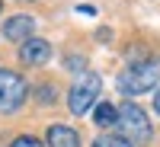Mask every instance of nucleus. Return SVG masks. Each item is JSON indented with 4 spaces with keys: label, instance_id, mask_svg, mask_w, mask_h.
Wrapping results in <instances>:
<instances>
[{
    "label": "nucleus",
    "instance_id": "1",
    "mask_svg": "<svg viewBox=\"0 0 160 147\" xmlns=\"http://www.w3.org/2000/svg\"><path fill=\"white\" fill-rule=\"evenodd\" d=\"M115 128H118V135H122L128 144H148L154 138V128L148 122V112H144L141 105H135V102H122V105H118Z\"/></svg>",
    "mask_w": 160,
    "mask_h": 147
},
{
    "label": "nucleus",
    "instance_id": "2",
    "mask_svg": "<svg viewBox=\"0 0 160 147\" xmlns=\"http://www.w3.org/2000/svg\"><path fill=\"white\" fill-rule=\"evenodd\" d=\"M160 80V64L157 61H144V64H131L128 71L118 74V93L122 96H141V93H148L157 86Z\"/></svg>",
    "mask_w": 160,
    "mask_h": 147
},
{
    "label": "nucleus",
    "instance_id": "3",
    "mask_svg": "<svg viewBox=\"0 0 160 147\" xmlns=\"http://www.w3.org/2000/svg\"><path fill=\"white\" fill-rule=\"evenodd\" d=\"M99 90H102V80L99 74H93V71H83L77 80H74V86L68 93V105H71V112L74 115H87L93 105H96V96H99Z\"/></svg>",
    "mask_w": 160,
    "mask_h": 147
},
{
    "label": "nucleus",
    "instance_id": "4",
    "mask_svg": "<svg viewBox=\"0 0 160 147\" xmlns=\"http://www.w3.org/2000/svg\"><path fill=\"white\" fill-rule=\"evenodd\" d=\"M26 96H29V86H26V80H22L16 71L0 67V112H3V115L16 112L19 105L26 102Z\"/></svg>",
    "mask_w": 160,
    "mask_h": 147
},
{
    "label": "nucleus",
    "instance_id": "5",
    "mask_svg": "<svg viewBox=\"0 0 160 147\" xmlns=\"http://www.w3.org/2000/svg\"><path fill=\"white\" fill-rule=\"evenodd\" d=\"M35 32V16H29V13H19V16H10L3 22V35L10 38V42H29Z\"/></svg>",
    "mask_w": 160,
    "mask_h": 147
},
{
    "label": "nucleus",
    "instance_id": "6",
    "mask_svg": "<svg viewBox=\"0 0 160 147\" xmlns=\"http://www.w3.org/2000/svg\"><path fill=\"white\" fill-rule=\"evenodd\" d=\"M51 58V45L45 42V38H29V42H22L19 45V61L22 64H29V67H38V64H45Z\"/></svg>",
    "mask_w": 160,
    "mask_h": 147
},
{
    "label": "nucleus",
    "instance_id": "7",
    "mask_svg": "<svg viewBox=\"0 0 160 147\" xmlns=\"http://www.w3.org/2000/svg\"><path fill=\"white\" fill-rule=\"evenodd\" d=\"M48 147H80V135L71 125H51L48 128Z\"/></svg>",
    "mask_w": 160,
    "mask_h": 147
},
{
    "label": "nucleus",
    "instance_id": "8",
    "mask_svg": "<svg viewBox=\"0 0 160 147\" xmlns=\"http://www.w3.org/2000/svg\"><path fill=\"white\" fill-rule=\"evenodd\" d=\"M93 122H96L99 128H112L118 122V109H115L112 102H99L96 109H93Z\"/></svg>",
    "mask_w": 160,
    "mask_h": 147
},
{
    "label": "nucleus",
    "instance_id": "9",
    "mask_svg": "<svg viewBox=\"0 0 160 147\" xmlns=\"http://www.w3.org/2000/svg\"><path fill=\"white\" fill-rule=\"evenodd\" d=\"M93 147H135V144H128L122 135H102L93 141Z\"/></svg>",
    "mask_w": 160,
    "mask_h": 147
},
{
    "label": "nucleus",
    "instance_id": "10",
    "mask_svg": "<svg viewBox=\"0 0 160 147\" xmlns=\"http://www.w3.org/2000/svg\"><path fill=\"white\" fill-rule=\"evenodd\" d=\"M10 147H45V144L38 141V138H32V135H19V138L13 141Z\"/></svg>",
    "mask_w": 160,
    "mask_h": 147
},
{
    "label": "nucleus",
    "instance_id": "11",
    "mask_svg": "<svg viewBox=\"0 0 160 147\" xmlns=\"http://www.w3.org/2000/svg\"><path fill=\"white\" fill-rule=\"evenodd\" d=\"M35 93H38V102H42V105H51V102H55V86L45 83V86H38Z\"/></svg>",
    "mask_w": 160,
    "mask_h": 147
},
{
    "label": "nucleus",
    "instance_id": "12",
    "mask_svg": "<svg viewBox=\"0 0 160 147\" xmlns=\"http://www.w3.org/2000/svg\"><path fill=\"white\" fill-rule=\"evenodd\" d=\"M154 109H157V115H160V90H157V96H154Z\"/></svg>",
    "mask_w": 160,
    "mask_h": 147
}]
</instances>
